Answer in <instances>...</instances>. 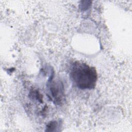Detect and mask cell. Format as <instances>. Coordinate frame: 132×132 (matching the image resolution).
Here are the masks:
<instances>
[{"label":"cell","mask_w":132,"mask_h":132,"mask_svg":"<svg viewBox=\"0 0 132 132\" xmlns=\"http://www.w3.org/2000/svg\"><path fill=\"white\" fill-rule=\"evenodd\" d=\"M50 91L53 97L57 103L61 102L63 95V87L61 82H54L50 87Z\"/></svg>","instance_id":"7a4b0ae2"},{"label":"cell","mask_w":132,"mask_h":132,"mask_svg":"<svg viewBox=\"0 0 132 132\" xmlns=\"http://www.w3.org/2000/svg\"><path fill=\"white\" fill-rule=\"evenodd\" d=\"M70 76L77 87L81 89H93L97 78L94 67L80 61H76L73 64Z\"/></svg>","instance_id":"6da1fadb"}]
</instances>
